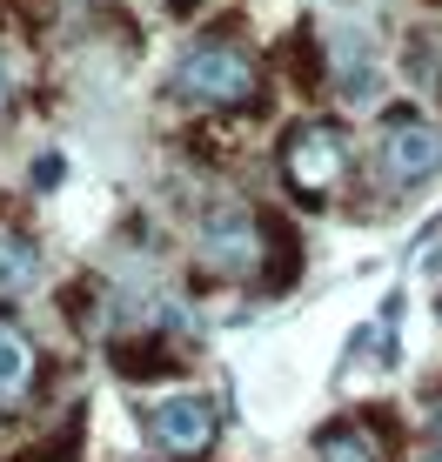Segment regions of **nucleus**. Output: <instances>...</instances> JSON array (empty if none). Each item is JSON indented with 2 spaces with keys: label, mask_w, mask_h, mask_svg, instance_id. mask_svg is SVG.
Here are the masks:
<instances>
[{
  "label": "nucleus",
  "mask_w": 442,
  "mask_h": 462,
  "mask_svg": "<svg viewBox=\"0 0 442 462\" xmlns=\"http://www.w3.org/2000/svg\"><path fill=\"white\" fill-rule=\"evenodd\" d=\"M175 94L208 107V115H228V107H248L262 94V68L235 41H195L175 68Z\"/></svg>",
  "instance_id": "nucleus-1"
},
{
  "label": "nucleus",
  "mask_w": 442,
  "mask_h": 462,
  "mask_svg": "<svg viewBox=\"0 0 442 462\" xmlns=\"http://www.w3.org/2000/svg\"><path fill=\"white\" fill-rule=\"evenodd\" d=\"M342 168H349V134H342L336 121H302L289 141H281V174H289V188H302V195H328V188L342 181Z\"/></svg>",
  "instance_id": "nucleus-2"
},
{
  "label": "nucleus",
  "mask_w": 442,
  "mask_h": 462,
  "mask_svg": "<svg viewBox=\"0 0 442 462\" xmlns=\"http://www.w3.org/2000/svg\"><path fill=\"white\" fill-rule=\"evenodd\" d=\"M375 154H382V174L396 188H422V181L442 174V127L422 121V115H389Z\"/></svg>",
  "instance_id": "nucleus-3"
},
{
  "label": "nucleus",
  "mask_w": 442,
  "mask_h": 462,
  "mask_svg": "<svg viewBox=\"0 0 442 462\" xmlns=\"http://www.w3.org/2000/svg\"><path fill=\"white\" fill-rule=\"evenodd\" d=\"M201 268L215 275H262V221L248 208H208L201 215Z\"/></svg>",
  "instance_id": "nucleus-4"
},
{
  "label": "nucleus",
  "mask_w": 442,
  "mask_h": 462,
  "mask_svg": "<svg viewBox=\"0 0 442 462\" xmlns=\"http://www.w3.org/2000/svg\"><path fill=\"white\" fill-rule=\"evenodd\" d=\"M215 402L208 395H161V402L148 409V436H154V449L161 456H208V442H215Z\"/></svg>",
  "instance_id": "nucleus-5"
},
{
  "label": "nucleus",
  "mask_w": 442,
  "mask_h": 462,
  "mask_svg": "<svg viewBox=\"0 0 442 462\" xmlns=\"http://www.w3.org/2000/svg\"><path fill=\"white\" fill-rule=\"evenodd\" d=\"M34 389V342L14 315H0V409H14Z\"/></svg>",
  "instance_id": "nucleus-6"
},
{
  "label": "nucleus",
  "mask_w": 442,
  "mask_h": 462,
  "mask_svg": "<svg viewBox=\"0 0 442 462\" xmlns=\"http://www.w3.org/2000/svg\"><path fill=\"white\" fill-rule=\"evenodd\" d=\"M41 282V248L21 221H0V295H21Z\"/></svg>",
  "instance_id": "nucleus-7"
},
{
  "label": "nucleus",
  "mask_w": 442,
  "mask_h": 462,
  "mask_svg": "<svg viewBox=\"0 0 442 462\" xmlns=\"http://www.w3.org/2000/svg\"><path fill=\"white\" fill-rule=\"evenodd\" d=\"M389 442L375 436V422L362 416V422H336V429H322L315 436V462H382Z\"/></svg>",
  "instance_id": "nucleus-8"
},
{
  "label": "nucleus",
  "mask_w": 442,
  "mask_h": 462,
  "mask_svg": "<svg viewBox=\"0 0 442 462\" xmlns=\"http://www.w3.org/2000/svg\"><path fill=\"white\" fill-rule=\"evenodd\" d=\"M275 60H281V68H289V74H295V81H302L308 94L322 88V47H315V34H308V27H295V34L281 41V54H275Z\"/></svg>",
  "instance_id": "nucleus-9"
},
{
  "label": "nucleus",
  "mask_w": 442,
  "mask_h": 462,
  "mask_svg": "<svg viewBox=\"0 0 442 462\" xmlns=\"http://www.w3.org/2000/svg\"><path fill=\"white\" fill-rule=\"evenodd\" d=\"M14 462H68V442H34V449H21Z\"/></svg>",
  "instance_id": "nucleus-10"
},
{
  "label": "nucleus",
  "mask_w": 442,
  "mask_h": 462,
  "mask_svg": "<svg viewBox=\"0 0 442 462\" xmlns=\"http://www.w3.org/2000/svg\"><path fill=\"white\" fill-rule=\"evenodd\" d=\"M422 429H429V436L442 442V389L429 395V402H422Z\"/></svg>",
  "instance_id": "nucleus-11"
},
{
  "label": "nucleus",
  "mask_w": 442,
  "mask_h": 462,
  "mask_svg": "<svg viewBox=\"0 0 442 462\" xmlns=\"http://www.w3.org/2000/svg\"><path fill=\"white\" fill-rule=\"evenodd\" d=\"M416 462H442V442H436V436H422V449H416Z\"/></svg>",
  "instance_id": "nucleus-12"
},
{
  "label": "nucleus",
  "mask_w": 442,
  "mask_h": 462,
  "mask_svg": "<svg viewBox=\"0 0 442 462\" xmlns=\"http://www.w3.org/2000/svg\"><path fill=\"white\" fill-rule=\"evenodd\" d=\"M14 107V88H7V68H0V115Z\"/></svg>",
  "instance_id": "nucleus-13"
},
{
  "label": "nucleus",
  "mask_w": 442,
  "mask_h": 462,
  "mask_svg": "<svg viewBox=\"0 0 442 462\" xmlns=\"http://www.w3.org/2000/svg\"><path fill=\"white\" fill-rule=\"evenodd\" d=\"M436 315H442V301H436Z\"/></svg>",
  "instance_id": "nucleus-14"
}]
</instances>
